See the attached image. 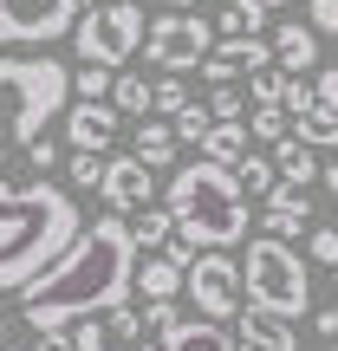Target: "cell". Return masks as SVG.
<instances>
[{
	"mask_svg": "<svg viewBox=\"0 0 338 351\" xmlns=\"http://www.w3.org/2000/svg\"><path fill=\"white\" fill-rule=\"evenodd\" d=\"M111 78H117V72H104V65H78V72H72V98L98 104L104 91H111Z\"/></svg>",
	"mask_w": 338,
	"mask_h": 351,
	"instance_id": "cell-29",
	"label": "cell"
},
{
	"mask_svg": "<svg viewBox=\"0 0 338 351\" xmlns=\"http://www.w3.org/2000/svg\"><path fill=\"white\" fill-rule=\"evenodd\" d=\"M274 169H280V182H306V189L319 182V156L306 150L300 137H280L274 143Z\"/></svg>",
	"mask_w": 338,
	"mask_h": 351,
	"instance_id": "cell-22",
	"label": "cell"
},
{
	"mask_svg": "<svg viewBox=\"0 0 338 351\" xmlns=\"http://www.w3.org/2000/svg\"><path fill=\"white\" fill-rule=\"evenodd\" d=\"M234 182H241V195H254V202H267L274 195V182H280V169H274V156H241L234 163Z\"/></svg>",
	"mask_w": 338,
	"mask_h": 351,
	"instance_id": "cell-25",
	"label": "cell"
},
{
	"mask_svg": "<svg viewBox=\"0 0 338 351\" xmlns=\"http://www.w3.org/2000/svg\"><path fill=\"white\" fill-rule=\"evenodd\" d=\"M59 124H65V143H72V150H91V156H104L111 137H117V111H111V104H85V98L65 104Z\"/></svg>",
	"mask_w": 338,
	"mask_h": 351,
	"instance_id": "cell-13",
	"label": "cell"
},
{
	"mask_svg": "<svg viewBox=\"0 0 338 351\" xmlns=\"http://www.w3.org/2000/svg\"><path fill=\"white\" fill-rule=\"evenodd\" d=\"M248 150H254L248 124H208V130H202V156H208V163H221V169H234Z\"/></svg>",
	"mask_w": 338,
	"mask_h": 351,
	"instance_id": "cell-18",
	"label": "cell"
},
{
	"mask_svg": "<svg viewBox=\"0 0 338 351\" xmlns=\"http://www.w3.org/2000/svg\"><path fill=\"white\" fill-rule=\"evenodd\" d=\"M163 208L176 215V234L189 241L195 254H228L248 241V195H241L234 169L208 163V156H195V163H182L169 176V195Z\"/></svg>",
	"mask_w": 338,
	"mask_h": 351,
	"instance_id": "cell-3",
	"label": "cell"
},
{
	"mask_svg": "<svg viewBox=\"0 0 338 351\" xmlns=\"http://www.w3.org/2000/svg\"><path fill=\"white\" fill-rule=\"evenodd\" d=\"M215 117H208V104H182V111L169 117V130H176V143H202V130H208Z\"/></svg>",
	"mask_w": 338,
	"mask_h": 351,
	"instance_id": "cell-28",
	"label": "cell"
},
{
	"mask_svg": "<svg viewBox=\"0 0 338 351\" xmlns=\"http://www.w3.org/2000/svg\"><path fill=\"white\" fill-rule=\"evenodd\" d=\"M137 163H150V169H163V163H176V130H169V117H143L137 124Z\"/></svg>",
	"mask_w": 338,
	"mask_h": 351,
	"instance_id": "cell-19",
	"label": "cell"
},
{
	"mask_svg": "<svg viewBox=\"0 0 338 351\" xmlns=\"http://www.w3.org/2000/svg\"><path fill=\"white\" fill-rule=\"evenodd\" d=\"M104 208L111 215H137L150 208V163H137V156H104V182H98Z\"/></svg>",
	"mask_w": 338,
	"mask_h": 351,
	"instance_id": "cell-11",
	"label": "cell"
},
{
	"mask_svg": "<svg viewBox=\"0 0 338 351\" xmlns=\"http://www.w3.org/2000/svg\"><path fill=\"white\" fill-rule=\"evenodd\" d=\"M274 65V46L267 39H215L208 59H202V78L208 85H234L241 72H267Z\"/></svg>",
	"mask_w": 338,
	"mask_h": 351,
	"instance_id": "cell-12",
	"label": "cell"
},
{
	"mask_svg": "<svg viewBox=\"0 0 338 351\" xmlns=\"http://www.w3.org/2000/svg\"><path fill=\"white\" fill-rule=\"evenodd\" d=\"M313 104H319V98H313V78H293V72H287V91H280V111H287V117H300V111H313Z\"/></svg>",
	"mask_w": 338,
	"mask_h": 351,
	"instance_id": "cell-31",
	"label": "cell"
},
{
	"mask_svg": "<svg viewBox=\"0 0 338 351\" xmlns=\"http://www.w3.org/2000/svg\"><path fill=\"white\" fill-rule=\"evenodd\" d=\"M130 293H143V306H150V300H176V293H182V267L163 261V254H137Z\"/></svg>",
	"mask_w": 338,
	"mask_h": 351,
	"instance_id": "cell-17",
	"label": "cell"
},
{
	"mask_svg": "<svg viewBox=\"0 0 338 351\" xmlns=\"http://www.w3.org/2000/svg\"><path fill=\"white\" fill-rule=\"evenodd\" d=\"M280 91H287V72H280V65L254 72V104H280Z\"/></svg>",
	"mask_w": 338,
	"mask_h": 351,
	"instance_id": "cell-36",
	"label": "cell"
},
{
	"mask_svg": "<svg viewBox=\"0 0 338 351\" xmlns=\"http://www.w3.org/2000/svg\"><path fill=\"white\" fill-rule=\"evenodd\" d=\"M215 46V26L195 20V13H163V20H150V33H143V52H150L156 72H195L202 59H208Z\"/></svg>",
	"mask_w": 338,
	"mask_h": 351,
	"instance_id": "cell-8",
	"label": "cell"
},
{
	"mask_svg": "<svg viewBox=\"0 0 338 351\" xmlns=\"http://www.w3.org/2000/svg\"><path fill=\"white\" fill-rule=\"evenodd\" d=\"M313 98L326 104V111H338V65H326V72H313Z\"/></svg>",
	"mask_w": 338,
	"mask_h": 351,
	"instance_id": "cell-38",
	"label": "cell"
},
{
	"mask_svg": "<svg viewBox=\"0 0 338 351\" xmlns=\"http://www.w3.org/2000/svg\"><path fill=\"white\" fill-rule=\"evenodd\" d=\"M130 274H137V247H130L124 215H98L78 228V241L20 293V319L33 332H65L78 319H98L130 300Z\"/></svg>",
	"mask_w": 338,
	"mask_h": 351,
	"instance_id": "cell-1",
	"label": "cell"
},
{
	"mask_svg": "<svg viewBox=\"0 0 338 351\" xmlns=\"http://www.w3.org/2000/svg\"><path fill=\"white\" fill-rule=\"evenodd\" d=\"M287 130H293V117L280 111V104H254V111H248V137L254 143H280Z\"/></svg>",
	"mask_w": 338,
	"mask_h": 351,
	"instance_id": "cell-27",
	"label": "cell"
},
{
	"mask_svg": "<svg viewBox=\"0 0 338 351\" xmlns=\"http://www.w3.org/2000/svg\"><path fill=\"white\" fill-rule=\"evenodd\" d=\"M124 228H130V247H137V254H156V247H169V234H176V215L150 202V208H137V221H124Z\"/></svg>",
	"mask_w": 338,
	"mask_h": 351,
	"instance_id": "cell-20",
	"label": "cell"
},
{
	"mask_svg": "<svg viewBox=\"0 0 338 351\" xmlns=\"http://www.w3.org/2000/svg\"><path fill=\"white\" fill-rule=\"evenodd\" d=\"M137 339H143V313H130V306H111V313L72 326V351H137Z\"/></svg>",
	"mask_w": 338,
	"mask_h": 351,
	"instance_id": "cell-10",
	"label": "cell"
},
{
	"mask_svg": "<svg viewBox=\"0 0 338 351\" xmlns=\"http://www.w3.org/2000/svg\"><path fill=\"white\" fill-rule=\"evenodd\" d=\"M306 26L319 39H338V0H306Z\"/></svg>",
	"mask_w": 338,
	"mask_h": 351,
	"instance_id": "cell-34",
	"label": "cell"
},
{
	"mask_svg": "<svg viewBox=\"0 0 338 351\" xmlns=\"http://www.w3.org/2000/svg\"><path fill=\"white\" fill-rule=\"evenodd\" d=\"M7 351H13V345H7Z\"/></svg>",
	"mask_w": 338,
	"mask_h": 351,
	"instance_id": "cell-47",
	"label": "cell"
},
{
	"mask_svg": "<svg viewBox=\"0 0 338 351\" xmlns=\"http://www.w3.org/2000/svg\"><path fill=\"white\" fill-rule=\"evenodd\" d=\"M182 104H189V91H182V78H156V85H150V111L156 117H176V111H182Z\"/></svg>",
	"mask_w": 338,
	"mask_h": 351,
	"instance_id": "cell-30",
	"label": "cell"
},
{
	"mask_svg": "<svg viewBox=\"0 0 338 351\" xmlns=\"http://www.w3.org/2000/svg\"><path fill=\"white\" fill-rule=\"evenodd\" d=\"M137 351H156V345H137Z\"/></svg>",
	"mask_w": 338,
	"mask_h": 351,
	"instance_id": "cell-46",
	"label": "cell"
},
{
	"mask_svg": "<svg viewBox=\"0 0 338 351\" xmlns=\"http://www.w3.org/2000/svg\"><path fill=\"white\" fill-rule=\"evenodd\" d=\"M306 254L319 267H338V228H306Z\"/></svg>",
	"mask_w": 338,
	"mask_h": 351,
	"instance_id": "cell-33",
	"label": "cell"
},
{
	"mask_svg": "<svg viewBox=\"0 0 338 351\" xmlns=\"http://www.w3.org/2000/svg\"><path fill=\"white\" fill-rule=\"evenodd\" d=\"M313 332H326V339H338V306H326V313H313Z\"/></svg>",
	"mask_w": 338,
	"mask_h": 351,
	"instance_id": "cell-41",
	"label": "cell"
},
{
	"mask_svg": "<svg viewBox=\"0 0 338 351\" xmlns=\"http://www.w3.org/2000/svg\"><path fill=\"white\" fill-rule=\"evenodd\" d=\"M143 33H150V13L137 0H91L72 26V46L85 65H104V72H124L143 52Z\"/></svg>",
	"mask_w": 338,
	"mask_h": 351,
	"instance_id": "cell-6",
	"label": "cell"
},
{
	"mask_svg": "<svg viewBox=\"0 0 338 351\" xmlns=\"http://www.w3.org/2000/svg\"><path fill=\"white\" fill-rule=\"evenodd\" d=\"M163 351H234V332L215 319H176V332H163Z\"/></svg>",
	"mask_w": 338,
	"mask_h": 351,
	"instance_id": "cell-16",
	"label": "cell"
},
{
	"mask_svg": "<svg viewBox=\"0 0 338 351\" xmlns=\"http://www.w3.org/2000/svg\"><path fill=\"white\" fill-rule=\"evenodd\" d=\"M72 104V65L46 59V52H7L0 59V163L26 156V143L46 137Z\"/></svg>",
	"mask_w": 338,
	"mask_h": 351,
	"instance_id": "cell-4",
	"label": "cell"
},
{
	"mask_svg": "<svg viewBox=\"0 0 338 351\" xmlns=\"http://www.w3.org/2000/svg\"><path fill=\"white\" fill-rule=\"evenodd\" d=\"M313 189H326V195H338V163H319V182Z\"/></svg>",
	"mask_w": 338,
	"mask_h": 351,
	"instance_id": "cell-42",
	"label": "cell"
},
{
	"mask_svg": "<svg viewBox=\"0 0 338 351\" xmlns=\"http://www.w3.org/2000/svg\"><path fill=\"white\" fill-rule=\"evenodd\" d=\"M72 182H78V189H98V182H104V156L72 150Z\"/></svg>",
	"mask_w": 338,
	"mask_h": 351,
	"instance_id": "cell-35",
	"label": "cell"
},
{
	"mask_svg": "<svg viewBox=\"0 0 338 351\" xmlns=\"http://www.w3.org/2000/svg\"><path fill=\"white\" fill-rule=\"evenodd\" d=\"M261 26H267L261 0H228L221 20H215V39H261Z\"/></svg>",
	"mask_w": 338,
	"mask_h": 351,
	"instance_id": "cell-21",
	"label": "cell"
},
{
	"mask_svg": "<svg viewBox=\"0 0 338 351\" xmlns=\"http://www.w3.org/2000/svg\"><path fill=\"white\" fill-rule=\"evenodd\" d=\"M78 202L46 176H0V293H26L78 241Z\"/></svg>",
	"mask_w": 338,
	"mask_h": 351,
	"instance_id": "cell-2",
	"label": "cell"
},
{
	"mask_svg": "<svg viewBox=\"0 0 338 351\" xmlns=\"http://www.w3.org/2000/svg\"><path fill=\"white\" fill-rule=\"evenodd\" d=\"M267 46H274V65H280V72H293V78H313L319 72V33L306 20H280Z\"/></svg>",
	"mask_w": 338,
	"mask_h": 351,
	"instance_id": "cell-14",
	"label": "cell"
},
{
	"mask_svg": "<svg viewBox=\"0 0 338 351\" xmlns=\"http://www.w3.org/2000/svg\"><path fill=\"white\" fill-rule=\"evenodd\" d=\"M332 351H338V345H332Z\"/></svg>",
	"mask_w": 338,
	"mask_h": 351,
	"instance_id": "cell-48",
	"label": "cell"
},
{
	"mask_svg": "<svg viewBox=\"0 0 338 351\" xmlns=\"http://www.w3.org/2000/svg\"><path fill=\"white\" fill-rule=\"evenodd\" d=\"M91 0H0V46H52L78 26Z\"/></svg>",
	"mask_w": 338,
	"mask_h": 351,
	"instance_id": "cell-7",
	"label": "cell"
},
{
	"mask_svg": "<svg viewBox=\"0 0 338 351\" xmlns=\"http://www.w3.org/2000/svg\"><path fill=\"white\" fill-rule=\"evenodd\" d=\"M111 111L117 117H150V78L143 72H117L111 78Z\"/></svg>",
	"mask_w": 338,
	"mask_h": 351,
	"instance_id": "cell-24",
	"label": "cell"
},
{
	"mask_svg": "<svg viewBox=\"0 0 338 351\" xmlns=\"http://www.w3.org/2000/svg\"><path fill=\"white\" fill-rule=\"evenodd\" d=\"M241 300L254 313H274V319H306L313 306V280H306V261L287 247V241H248L241 247Z\"/></svg>",
	"mask_w": 338,
	"mask_h": 351,
	"instance_id": "cell-5",
	"label": "cell"
},
{
	"mask_svg": "<svg viewBox=\"0 0 338 351\" xmlns=\"http://www.w3.org/2000/svg\"><path fill=\"white\" fill-rule=\"evenodd\" d=\"M293 137H300L306 150H338V111H326V104L300 111L293 117Z\"/></svg>",
	"mask_w": 338,
	"mask_h": 351,
	"instance_id": "cell-23",
	"label": "cell"
},
{
	"mask_svg": "<svg viewBox=\"0 0 338 351\" xmlns=\"http://www.w3.org/2000/svg\"><path fill=\"white\" fill-rule=\"evenodd\" d=\"M182 293L195 300L202 319H215V326H228V319L241 313V261H228V254H195L182 274Z\"/></svg>",
	"mask_w": 338,
	"mask_h": 351,
	"instance_id": "cell-9",
	"label": "cell"
},
{
	"mask_svg": "<svg viewBox=\"0 0 338 351\" xmlns=\"http://www.w3.org/2000/svg\"><path fill=\"white\" fill-rule=\"evenodd\" d=\"M261 7H267V13H274V7H293V0H261Z\"/></svg>",
	"mask_w": 338,
	"mask_h": 351,
	"instance_id": "cell-44",
	"label": "cell"
},
{
	"mask_svg": "<svg viewBox=\"0 0 338 351\" xmlns=\"http://www.w3.org/2000/svg\"><path fill=\"white\" fill-rule=\"evenodd\" d=\"M176 319H182L176 300H150V306H143V332H176Z\"/></svg>",
	"mask_w": 338,
	"mask_h": 351,
	"instance_id": "cell-37",
	"label": "cell"
},
{
	"mask_svg": "<svg viewBox=\"0 0 338 351\" xmlns=\"http://www.w3.org/2000/svg\"><path fill=\"white\" fill-rule=\"evenodd\" d=\"M163 7H169V13H189V7H195V0H163Z\"/></svg>",
	"mask_w": 338,
	"mask_h": 351,
	"instance_id": "cell-43",
	"label": "cell"
},
{
	"mask_svg": "<svg viewBox=\"0 0 338 351\" xmlns=\"http://www.w3.org/2000/svg\"><path fill=\"white\" fill-rule=\"evenodd\" d=\"M261 228H267V241H306V228H313V215H300V208H280V202H267L261 208Z\"/></svg>",
	"mask_w": 338,
	"mask_h": 351,
	"instance_id": "cell-26",
	"label": "cell"
},
{
	"mask_svg": "<svg viewBox=\"0 0 338 351\" xmlns=\"http://www.w3.org/2000/svg\"><path fill=\"white\" fill-rule=\"evenodd\" d=\"M208 117H215V124H234V117H248L241 91H234V85H215V98H208Z\"/></svg>",
	"mask_w": 338,
	"mask_h": 351,
	"instance_id": "cell-32",
	"label": "cell"
},
{
	"mask_svg": "<svg viewBox=\"0 0 338 351\" xmlns=\"http://www.w3.org/2000/svg\"><path fill=\"white\" fill-rule=\"evenodd\" d=\"M0 351H7V319H0Z\"/></svg>",
	"mask_w": 338,
	"mask_h": 351,
	"instance_id": "cell-45",
	"label": "cell"
},
{
	"mask_svg": "<svg viewBox=\"0 0 338 351\" xmlns=\"http://www.w3.org/2000/svg\"><path fill=\"white\" fill-rule=\"evenodd\" d=\"M26 163H33L39 176H46L52 163H59V143H52V137H33V143H26Z\"/></svg>",
	"mask_w": 338,
	"mask_h": 351,
	"instance_id": "cell-39",
	"label": "cell"
},
{
	"mask_svg": "<svg viewBox=\"0 0 338 351\" xmlns=\"http://www.w3.org/2000/svg\"><path fill=\"white\" fill-rule=\"evenodd\" d=\"M234 351H300V339H293L287 319L248 306V313H234Z\"/></svg>",
	"mask_w": 338,
	"mask_h": 351,
	"instance_id": "cell-15",
	"label": "cell"
},
{
	"mask_svg": "<svg viewBox=\"0 0 338 351\" xmlns=\"http://www.w3.org/2000/svg\"><path fill=\"white\" fill-rule=\"evenodd\" d=\"M33 351H72V326H65V332H39Z\"/></svg>",
	"mask_w": 338,
	"mask_h": 351,
	"instance_id": "cell-40",
	"label": "cell"
}]
</instances>
